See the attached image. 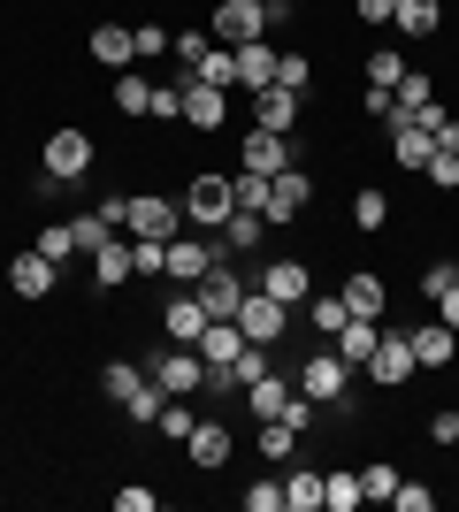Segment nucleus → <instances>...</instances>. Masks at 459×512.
<instances>
[{
    "label": "nucleus",
    "instance_id": "1",
    "mask_svg": "<svg viewBox=\"0 0 459 512\" xmlns=\"http://www.w3.org/2000/svg\"><path fill=\"white\" fill-rule=\"evenodd\" d=\"M39 169H46V192H69L77 176H92V138H85L77 123L46 130V153H39Z\"/></svg>",
    "mask_w": 459,
    "mask_h": 512
},
{
    "label": "nucleus",
    "instance_id": "2",
    "mask_svg": "<svg viewBox=\"0 0 459 512\" xmlns=\"http://www.w3.org/2000/svg\"><path fill=\"white\" fill-rule=\"evenodd\" d=\"M291 383H299L306 406H345L352 398V367L337 360V352H306V360L291 367Z\"/></svg>",
    "mask_w": 459,
    "mask_h": 512
},
{
    "label": "nucleus",
    "instance_id": "3",
    "mask_svg": "<svg viewBox=\"0 0 459 512\" xmlns=\"http://www.w3.org/2000/svg\"><path fill=\"white\" fill-rule=\"evenodd\" d=\"M146 375L169 390V398H192V390H207V360H199V344H161V352L146 360Z\"/></svg>",
    "mask_w": 459,
    "mask_h": 512
},
{
    "label": "nucleus",
    "instance_id": "4",
    "mask_svg": "<svg viewBox=\"0 0 459 512\" xmlns=\"http://www.w3.org/2000/svg\"><path fill=\"white\" fill-rule=\"evenodd\" d=\"M245 329V344H284V329H291V306L284 299H268L261 283H253V291H245L238 299V314H230Z\"/></svg>",
    "mask_w": 459,
    "mask_h": 512
},
{
    "label": "nucleus",
    "instance_id": "5",
    "mask_svg": "<svg viewBox=\"0 0 459 512\" xmlns=\"http://www.w3.org/2000/svg\"><path fill=\"white\" fill-rule=\"evenodd\" d=\"M230 207H238V199H230V176H222V169L192 176V192H184V222H199V230H222V222H230Z\"/></svg>",
    "mask_w": 459,
    "mask_h": 512
},
{
    "label": "nucleus",
    "instance_id": "6",
    "mask_svg": "<svg viewBox=\"0 0 459 512\" xmlns=\"http://www.w3.org/2000/svg\"><path fill=\"white\" fill-rule=\"evenodd\" d=\"M276 54H284L276 39H245V46H230V85H238V92H268V85H276Z\"/></svg>",
    "mask_w": 459,
    "mask_h": 512
},
{
    "label": "nucleus",
    "instance_id": "7",
    "mask_svg": "<svg viewBox=\"0 0 459 512\" xmlns=\"http://www.w3.org/2000/svg\"><path fill=\"white\" fill-rule=\"evenodd\" d=\"M192 291H199V306H207L215 321H230V314H238V299L253 291V283H245L238 268H230V260H207V276H199Z\"/></svg>",
    "mask_w": 459,
    "mask_h": 512
},
{
    "label": "nucleus",
    "instance_id": "8",
    "mask_svg": "<svg viewBox=\"0 0 459 512\" xmlns=\"http://www.w3.org/2000/svg\"><path fill=\"white\" fill-rule=\"evenodd\" d=\"M123 230H131V237H176V230H184V207L138 192V199H123Z\"/></svg>",
    "mask_w": 459,
    "mask_h": 512
},
{
    "label": "nucleus",
    "instance_id": "9",
    "mask_svg": "<svg viewBox=\"0 0 459 512\" xmlns=\"http://www.w3.org/2000/svg\"><path fill=\"white\" fill-rule=\"evenodd\" d=\"M238 169H253V176H284V169H299V161H291V138H284V130H245Z\"/></svg>",
    "mask_w": 459,
    "mask_h": 512
},
{
    "label": "nucleus",
    "instance_id": "10",
    "mask_svg": "<svg viewBox=\"0 0 459 512\" xmlns=\"http://www.w3.org/2000/svg\"><path fill=\"white\" fill-rule=\"evenodd\" d=\"M54 283H62V268H54V260L39 253V245H31V253H16L8 260V291H16V299H54Z\"/></svg>",
    "mask_w": 459,
    "mask_h": 512
},
{
    "label": "nucleus",
    "instance_id": "11",
    "mask_svg": "<svg viewBox=\"0 0 459 512\" xmlns=\"http://www.w3.org/2000/svg\"><path fill=\"white\" fill-rule=\"evenodd\" d=\"M368 375H375L383 390H398L406 375H414V344H406V329H383V337H375V352H368Z\"/></svg>",
    "mask_w": 459,
    "mask_h": 512
},
{
    "label": "nucleus",
    "instance_id": "12",
    "mask_svg": "<svg viewBox=\"0 0 459 512\" xmlns=\"http://www.w3.org/2000/svg\"><path fill=\"white\" fill-rule=\"evenodd\" d=\"M184 459H192L199 474H222V467H230V421H192V436H184Z\"/></svg>",
    "mask_w": 459,
    "mask_h": 512
},
{
    "label": "nucleus",
    "instance_id": "13",
    "mask_svg": "<svg viewBox=\"0 0 459 512\" xmlns=\"http://www.w3.org/2000/svg\"><path fill=\"white\" fill-rule=\"evenodd\" d=\"M184 123H192V130H230V92L184 77Z\"/></svg>",
    "mask_w": 459,
    "mask_h": 512
},
{
    "label": "nucleus",
    "instance_id": "14",
    "mask_svg": "<svg viewBox=\"0 0 459 512\" xmlns=\"http://www.w3.org/2000/svg\"><path fill=\"white\" fill-rule=\"evenodd\" d=\"M207 321H215V314L199 306V291H192V283H184V291H176V299L161 306V329H169V344H199V329H207Z\"/></svg>",
    "mask_w": 459,
    "mask_h": 512
},
{
    "label": "nucleus",
    "instance_id": "15",
    "mask_svg": "<svg viewBox=\"0 0 459 512\" xmlns=\"http://www.w3.org/2000/svg\"><path fill=\"white\" fill-rule=\"evenodd\" d=\"M245 39H268L261 31V0H222L215 8V46H245Z\"/></svg>",
    "mask_w": 459,
    "mask_h": 512
},
{
    "label": "nucleus",
    "instance_id": "16",
    "mask_svg": "<svg viewBox=\"0 0 459 512\" xmlns=\"http://www.w3.org/2000/svg\"><path fill=\"white\" fill-rule=\"evenodd\" d=\"M291 398H299V383H291L284 367H268L261 383H245V413H253V421H276V413H284Z\"/></svg>",
    "mask_w": 459,
    "mask_h": 512
},
{
    "label": "nucleus",
    "instance_id": "17",
    "mask_svg": "<svg viewBox=\"0 0 459 512\" xmlns=\"http://www.w3.org/2000/svg\"><path fill=\"white\" fill-rule=\"evenodd\" d=\"M429 153H437V138H429L414 115H398V123H391V161H398L406 176H421V169H429Z\"/></svg>",
    "mask_w": 459,
    "mask_h": 512
},
{
    "label": "nucleus",
    "instance_id": "18",
    "mask_svg": "<svg viewBox=\"0 0 459 512\" xmlns=\"http://www.w3.org/2000/svg\"><path fill=\"white\" fill-rule=\"evenodd\" d=\"M268 237V214H253V207H230V222L215 230V260H230V253H253Z\"/></svg>",
    "mask_w": 459,
    "mask_h": 512
},
{
    "label": "nucleus",
    "instance_id": "19",
    "mask_svg": "<svg viewBox=\"0 0 459 512\" xmlns=\"http://www.w3.org/2000/svg\"><path fill=\"white\" fill-rule=\"evenodd\" d=\"M306 199H314V176H306V169L268 176V222H291V214H306Z\"/></svg>",
    "mask_w": 459,
    "mask_h": 512
},
{
    "label": "nucleus",
    "instance_id": "20",
    "mask_svg": "<svg viewBox=\"0 0 459 512\" xmlns=\"http://www.w3.org/2000/svg\"><path fill=\"white\" fill-rule=\"evenodd\" d=\"M406 344H414V367H452L459 329H444V321H414V329H406Z\"/></svg>",
    "mask_w": 459,
    "mask_h": 512
},
{
    "label": "nucleus",
    "instance_id": "21",
    "mask_svg": "<svg viewBox=\"0 0 459 512\" xmlns=\"http://www.w3.org/2000/svg\"><path fill=\"white\" fill-rule=\"evenodd\" d=\"M261 291L284 306H306V291H314V276H306V260H268L261 268Z\"/></svg>",
    "mask_w": 459,
    "mask_h": 512
},
{
    "label": "nucleus",
    "instance_id": "22",
    "mask_svg": "<svg viewBox=\"0 0 459 512\" xmlns=\"http://www.w3.org/2000/svg\"><path fill=\"white\" fill-rule=\"evenodd\" d=\"M253 130H299V92H284V85H268V92H253Z\"/></svg>",
    "mask_w": 459,
    "mask_h": 512
},
{
    "label": "nucleus",
    "instance_id": "23",
    "mask_svg": "<svg viewBox=\"0 0 459 512\" xmlns=\"http://www.w3.org/2000/svg\"><path fill=\"white\" fill-rule=\"evenodd\" d=\"M391 31H398V39H437V31H444V0H398Z\"/></svg>",
    "mask_w": 459,
    "mask_h": 512
},
{
    "label": "nucleus",
    "instance_id": "24",
    "mask_svg": "<svg viewBox=\"0 0 459 512\" xmlns=\"http://www.w3.org/2000/svg\"><path fill=\"white\" fill-rule=\"evenodd\" d=\"M345 321H352L345 291H306V329H314V337H337Z\"/></svg>",
    "mask_w": 459,
    "mask_h": 512
},
{
    "label": "nucleus",
    "instance_id": "25",
    "mask_svg": "<svg viewBox=\"0 0 459 512\" xmlns=\"http://www.w3.org/2000/svg\"><path fill=\"white\" fill-rule=\"evenodd\" d=\"M207 260H215V245H199V237H169V283H199V276H207Z\"/></svg>",
    "mask_w": 459,
    "mask_h": 512
},
{
    "label": "nucleus",
    "instance_id": "26",
    "mask_svg": "<svg viewBox=\"0 0 459 512\" xmlns=\"http://www.w3.org/2000/svg\"><path fill=\"white\" fill-rule=\"evenodd\" d=\"M92 62H108L115 77H123V69L138 62V46H131V31H123V23H100V31H92Z\"/></svg>",
    "mask_w": 459,
    "mask_h": 512
},
{
    "label": "nucleus",
    "instance_id": "27",
    "mask_svg": "<svg viewBox=\"0 0 459 512\" xmlns=\"http://www.w3.org/2000/svg\"><path fill=\"white\" fill-rule=\"evenodd\" d=\"M375 337H383V329H375V321H360V314H352V321H345V329H337V337H329V344H337V360H345V367H368Z\"/></svg>",
    "mask_w": 459,
    "mask_h": 512
},
{
    "label": "nucleus",
    "instance_id": "28",
    "mask_svg": "<svg viewBox=\"0 0 459 512\" xmlns=\"http://www.w3.org/2000/svg\"><path fill=\"white\" fill-rule=\"evenodd\" d=\"M92 283H100V291H115V283H131V245H100V253H92Z\"/></svg>",
    "mask_w": 459,
    "mask_h": 512
},
{
    "label": "nucleus",
    "instance_id": "29",
    "mask_svg": "<svg viewBox=\"0 0 459 512\" xmlns=\"http://www.w3.org/2000/svg\"><path fill=\"white\" fill-rule=\"evenodd\" d=\"M391 100H398V115H421V107L437 100V85H429V69H406V77L391 85ZM398 115H391V123H398Z\"/></svg>",
    "mask_w": 459,
    "mask_h": 512
},
{
    "label": "nucleus",
    "instance_id": "30",
    "mask_svg": "<svg viewBox=\"0 0 459 512\" xmlns=\"http://www.w3.org/2000/svg\"><path fill=\"white\" fill-rule=\"evenodd\" d=\"M253 428H261V459H291V444L306 436L291 413H276V421H253Z\"/></svg>",
    "mask_w": 459,
    "mask_h": 512
},
{
    "label": "nucleus",
    "instance_id": "31",
    "mask_svg": "<svg viewBox=\"0 0 459 512\" xmlns=\"http://www.w3.org/2000/svg\"><path fill=\"white\" fill-rule=\"evenodd\" d=\"M284 512H322V474H314V467H291V482H284Z\"/></svg>",
    "mask_w": 459,
    "mask_h": 512
},
{
    "label": "nucleus",
    "instance_id": "32",
    "mask_svg": "<svg viewBox=\"0 0 459 512\" xmlns=\"http://www.w3.org/2000/svg\"><path fill=\"white\" fill-rule=\"evenodd\" d=\"M131 276H146V283L169 276V237H138L131 245Z\"/></svg>",
    "mask_w": 459,
    "mask_h": 512
},
{
    "label": "nucleus",
    "instance_id": "33",
    "mask_svg": "<svg viewBox=\"0 0 459 512\" xmlns=\"http://www.w3.org/2000/svg\"><path fill=\"white\" fill-rule=\"evenodd\" d=\"M383 299H391V291H383V276H352V283H345V306H352L360 321L383 314Z\"/></svg>",
    "mask_w": 459,
    "mask_h": 512
},
{
    "label": "nucleus",
    "instance_id": "34",
    "mask_svg": "<svg viewBox=\"0 0 459 512\" xmlns=\"http://www.w3.org/2000/svg\"><path fill=\"white\" fill-rule=\"evenodd\" d=\"M100 390H108L115 406H123V398H138V390H146V367H138V360H108V375H100Z\"/></svg>",
    "mask_w": 459,
    "mask_h": 512
},
{
    "label": "nucleus",
    "instance_id": "35",
    "mask_svg": "<svg viewBox=\"0 0 459 512\" xmlns=\"http://www.w3.org/2000/svg\"><path fill=\"white\" fill-rule=\"evenodd\" d=\"M352 222H360V230H391V199L375 192V184H360V192H352Z\"/></svg>",
    "mask_w": 459,
    "mask_h": 512
},
{
    "label": "nucleus",
    "instance_id": "36",
    "mask_svg": "<svg viewBox=\"0 0 459 512\" xmlns=\"http://www.w3.org/2000/svg\"><path fill=\"white\" fill-rule=\"evenodd\" d=\"M391 490H398V467H391V459H368V467H360V505H368V497H375V505H391Z\"/></svg>",
    "mask_w": 459,
    "mask_h": 512
},
{
    "label": "nucleus",
    "instance_id": "37",
    "mask_svg": "<svg viewBox=\"0 0 459 512\" xmlns=\"http://www.w3.org/2000/svg\"><path fill=\"white\" fill-rule=\"evenodd\" d=\"M146 107H153V85L138 69H123V77H115V115H146Z\"/></svg>",
    "mask_w": 459,
    "mask_h": 512
},
{
    "label": "nucleus",
    "instance_id": "38",
    "mask_svg": "<svg viewBox=\"0 0 459 512\" xmlns=\"http://www.w3.org/2000/svg\"><path fill=\"white\" fill-rule=\"evenodd\" d=\"M69 230H77V253H100V245H108V237H115V222H108V214H100V207H92V214H77Z\"/></svg>",
    "mask_w": 459,
    "mask_h": 512
},
{
    "label": "nucleus",
    "instance_id": "39",
    "mask_svg": "<svg viewBox=\"0 0 459 512\" xmlns=\"http://www.w3.org/2000/svg\"><path fill=\"white\" fill-rule=\"evenodd\" d=\"M406 69H414V62H406L398 46H375V54H368V85H398Z\"/></svg>",
    "mask_w": 459,
    "mask_h": 512
},
{
    "label": "nucleus",
    "instance_id": "40",
    "mask_svg": "<svg viewBox=\"0 0 459 512\" xmlns=\"http://www.w3.org/2000/svg\"><path fill=\"white\" fill-rule=\"evenodd\" d=\"M322 505L329 512H352V505H360V474H322Z\"/></svg>",
    "mask_w": 459,
    "mask_h": 512
},
{
    "label": "nucleus",
    "instance_id": "41",
    "mask_svg": "<svg viewBox=\"0 0 459 512\" xmlns=\"http://www.w3.org/2000/svg\"><path fill=\"white\" fill-rule=\"evenodd\" d=\"M230 199H238V207H253V214H268V176L238 169V176H230Z\"/></svg>",
    "mask_w": 459,
    "mask_h": 512
},
{
    "label": "nucleus",
    "instance_id": "42",
    "mask_svg": "<svg viewBox=\"0 0 459 512\" xmlns=\"http://www.w3.org/2000/svg\"><path fill=\"white\" fill-rule=\"evenodd\" d=\"M452 283H459V260H429V268H421V299L437 306L444 291H452Z\"/></svg>",
    "mask_w": 459,
    "mask_h": 512
},
{
    "label": "nucleus",
    "instance_id": "43",
    "mask_svg": "<svg viewBox=\"0 0 459 512\" xmlns=\"http://www.w3.org/2000/svg\"><path fill=\"white\" fill-rule=\"evenodd\" d=\"M268 367H276V360H268V344H245V352H238V367H230V383H261V375H268Z\"/></svg>",
    "mask_w": 459,
    "mask_h": 512
},
{
    "label": "nucleus",
    "instance_id": "44",
    "mask_svg": "<svg viewBox=\"0 0 459 512\" xmlns=\"http://www.w3.org/2000/svg\"><path fill=\"white\" fill-rule=\"evenodd\" d=\"M39 253L54 260V268H62V260L77 253V230H69V222H46V230H39Z\"/></svg>",
    "mask_w": 459,
    "mask_h": 512
},
{
    "label": "nucleus",
    "instance_id": "45",
    "mask_svg": "<svg viewBox=\"0 0 459 512\" xmlns=\"http://www.w3.org/2000/svg\"><path fill=\"white\" fill-rule=\"evenodd\" d=\"M192 421H199V413L184 406V398H169V406H161V421H153V428H161L169 444H184V436H192Z\"/></svg>",
    "mask_w": 459,
    "mask_h": 512
},
{
    "label": "nucleus",
    "instance_id": "46",
    "mask_svg": "<svg viewBox=\"0 0 459 512\" xmlns=\"http://www.w3.org/2000/svg\"><path fill=\"white\" fill-rule=\"evenodd\" d=\"M276 85H284V92H306V85H314V62H306V54H276Z\"/></svg>",
    "mask_w": 459,
    "mask_h": 512
},
{
    "label": "nucleus",
    "instance_id": "47",
    "mask_svg": "<svg viewBox=\"0 0 459 512\" xmlns=\"http://www.w3.org/2000/svg\"><path fill=\"white\" fill-rule=\"evenodd\" d=\"M153 123H184V85H153Z\"/></svg>",
    "mask_w": 459,
    "mask_h": 512
},
{
    "label": "nucleus",
    "instance_id": "48",
    "mask_svg": "<svg viewBox=\"0 0 459 512\" xmlns=\"http://www.w3.org/2000/svg\"><path fill=\"white\" fill-rule=\"evenodd\" d=\"M391 505H398V512H429V505H437V490H429V482H406V474H398Z\"/></svg>",
    "mask_w": 459,
    "mask_h": 512
},
{
    "label": "nucleus",
    "instance_id": "49",
    "mask_svg": "<svg viewBox=\"0 0 459 512\" xmlns=\"http://www.w3.org/2000/svg\"><path fill=\"white\" fill-rule=\"evenodd\" d=\"M421 176H429V184H437V192H452V184H459V153H429V169H421Z\"/></svg>",
    "mask_w": 459,
    "mask_h": 512
},
{
    "label": "nucleus",
    "instance_id": "50",
    "mask_svg": "<svg viewBox=\"0 0 459 512\" xmlns=\"http://www.w3.org/2000/svg\"><path fill=\"white\" fill-rule=\"evenodd\" d=\"M131 46H138V62H153V54H169V31H161V23H138Z\"/></svg>",
    "mask_w": 459,
    "mask_h": 512
},
{
    "label": "nucleus",
    "instance_id": "51",
    "mask_svg": "<svg viewBox=\"0 0 459 512\" xmlns=\"http://www.w3.org/2000/svg\"><path fill=\"white\" fill-rule=\"evenodd\" d=\"M291 16H299V0H261V31H268V39L291 31Z\"/></svg>",
    "mask_w": 459,
    "mask_h": 512
},
{
    "label": "nucleus",
    "instance_id": "52",
    "mask_svg": "<svg viewBox=\"0 0 459 512\" xmlns=\"http://www.w3.org/2000/svg\"><path fill=\"white\" fill-rule=\"evenodd\" d=\"M245 512H284V482H253V490H245Z\"/></svg>",
    "mask_w": 459,
    "mask_h": 512
},
{
    "label": "nucleus",
    "instance_id": "53",
    "mask_svg": "<svg viewBox=\"0 0 459 512\" xmlns=\"http://www.w3.org/2000/svg\"><path fill=\"white\" fill-rule=\"evenodd\" d=\"M429 444H444V451L459 444V413H452V406H437V413H429Z\"/></svg>",
    "mask_w": 459,
    "mask_h": 512
},
{
    "label": "nucleus",
    "instance_id": "54",
    "mask_svg": "<svg viewBox=\"0 0 459 512\" xmlns=\"http://www.w3.org/2000/svg\"><path fill=\"white\" fill-rule=\"evenodd\" d=\"M161 505V497L146 490V482H123V490H115V512H153Z\"/></svg>",
    "mask_w": 459,
    "mask_h": 512
},
{
    "label": "nucleus",
    "instance_id": "55",
    "mask_svg": "<svg viewBox=\"0 0 459 512\" xmlns=\"http://www.w3.org/2000/svg\"><path fill=\"white\" fill-rule=\"evenodd\" d=\"M207 46H215V39H207V31H176V62L192 69V62H199V54H207Z\"/></svg>",
    "mask_w": 459,
    "mask_h": 512
},
{
    "label": "nucleus",
    "instance_id": "56",
    "mask_svg": "<svg viewBox=\"0 0 459 512\" xmlns=\"http://www.w3.org/2000/svg\"><path fill=\"white\" fill-rule=\"evenodd\" d=\"M391 8H398V0H352V16H360V23H391Z\"/></svg>",
    "mask_w": 459,
    "mask_h": 512
},
{
    "label": "nucleus",
    "instance_id": "57",
    "mask_svg": "<svg viewBox=\"0 0 459 512\" xmlns=\"http://www.w3.org/2000/svg\"><path fill=\"white\" fill-rule=\"evenodd\" d=\"M437 321H444V329H459V283H452V291L437 299Z\"/></svg>",
    "mask_w": 459,
    "mask_h": 512
}]
</instances>
